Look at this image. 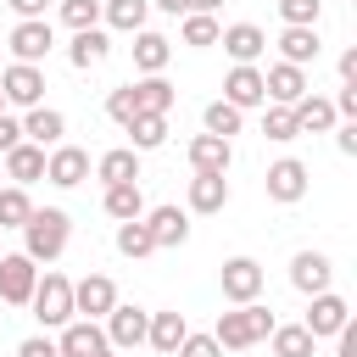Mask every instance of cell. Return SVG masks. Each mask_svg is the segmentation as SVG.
<instances>
[{
  "mask_svg": "<svg viewBox=\"0 0 357 357\" xmlns=\"http://www.w3.org/2000/svg\"><path fill=\"white\" fill-rule=\"evenodd\" d=\"M273 312L262 307V301H245V307H229V312H218V324H212V340L223 346V351H245V346H257V340H268L273 335Z\"/></svg>",
  "mask_w": 357,
  "mask_h": 357,
  "instance_id": "6da1fadb",
  "label": "cell"
},
{
  "mask_svg": "<svg viewBox=\"0 0 357 357\" xmlns=\"http://www.w3.org/2000/svg\"><path fill=\"white\" fill-rule=\"evenodd\" d=\"M73 240V218L61 206H33V218L22 223V257L33 262H56Z\"/></svg>",
  "mask_w": 357,
  "mask_h": 357,
  "instance_id": "7a4b0ae2",
  "label": "cell"
},
{
  "mask_svg": "<svg viewBox=\"0 0 357 357\" xmlns=\"http://www.w3.org/2000/svg\"><path fill=\"white\" fill-rule=\"evenodd\" d=\"M28 307H33L39 329H61V324H73V279H67V273H39Z\"/></svg>",
  "mask_w": 357,
  "mask_h": 357,
  "instance_id": "3957f363",
  "label": "cell"
},
{
  "mask_svg": "<svg viewBox=\"0 0 357 357\" xmlns=\"http://www.w3.org/2000/svg\"><path fill=\"white\" fill-rule=\"evenodd\" d=\"M45 67H28V61H11V67H0V100L6 106H17V112H33V106H45Z\"/></svg>",
  "mask_w": 357,
  "mask_h": 357,
  "instance_id": "277c9868",
  "label": "cell"
},
{
  "mask_svg": "<svg viewBox=\"0 0 357 357\" xmlns=\"http://www.w3.org/2000/svg\"><path fill=\"white\" fill-rule=\"evenodd\" d=\"M262 190H268V201H279V206H296V201L312 190V173H307V162H301V156H279V162H268V173H262Z\"/></svg>",
  "mask_w": 357,
  "mask_h": 357,
  "instance_id": "5b68a950",
  "label": "cell"
},
{
  "mask_svg": "<svg viewBox=\"0 0 357 357\" xmlns=\"http://www.w3.org/2000/svg\"><path fill=\"white\" fill-rule=\"evenodd\" d=\"M346 324H351V307H346V296H335V290H324V296H307V318H301V329H307L312 340H335Z\"/></svg>",
  "mask_w": 357,
  "mask_h": 357,
  "instance_id": "8992f818",
  "label": "cell"
},
{
  "mask_svg": "<svg viewBox=\"0 0 357 357\" xmlns=\"http://www.w3.org/2000/svg\"><path fill=\"white\" fill-rule=\"evenodd\" d=\"M100 329H106V346H112V351H134V346H145L151 312H145V307H128V301H117V307L100 318Z\"/></svg>",
  "mask_w": 357,
  "mask_h": 357,
  "instance_id": "52a82bcc",
  "label": "cell"
},
{
  "mask_svg": "<svg viewBox=\"0 0 357 357\" xmlns=\"http://www.w3.org/2000/svg\"><path fill=\"white\" fill-rule=\"evenodd\" d=\"M218 279H223V301H229V307H245V301L262 296V279H268V273H262L257 257H229Z\"/></svg>",
  "mask_w": 357,
  "mask_h": 357,
  "instance_id": "ba28073f",
  "label": "cell"
},
{
  "mask_svg": "<svg viewBox=\"0 0 357 357\" xmlns=\"http://www.w3.org/2000/svg\"><path fill=\"white\" fill-rule=\"evenodd\" d=\"M112 307H117V284H112L106 273H84V279H73V318L100 324Z\"/></svg>",
  "mask_w": 357,
  "mask_h": 357,
  "instance_id": "9c48e42d",
  "label": "cell"
},
{
  "mask_svg": "<svg viewBox=\"0 0 357 357\" xmlns=\"http://www.w3.org/2000/svg\"><path fill=\"white\" fill-rule=\"evenodd\" d=\"M33 284H39V262L22 257V251H6L0 257V301L6 307H28Z\"/></svg>",
  "mask_w": 357,
  "mask_h": 357,
  "instance_id": "30bf717a",
  "label": "cell"
},
{
  "mask_svg": "<svg viewBox=\"0 0 357 357\" xmlns=\"http://www.w3.org/2000/svg\"><path fill=\"white\" fill-rule=\"evenodd\" d=\"M6 50H11V61H28V67H39V61L56 50V28H50L45 17H33V22H17V28H11V39H6Z\"/></svg>",
  "mask_w": 357,
  "mask_h": 357,
  "instance_id": "8fae6325",
  "label": "cell"
},
{
  "mask_svg": "<svg viewBox=\"0 0 357 357\" xmlns=\"http://www.w3.org/2000/svg\"><path fill=\"white\" fill-rule=\"evenodd\" d=\"M45 178H50L56 190H78V184L89 178V151H84V145H67V139L50 145V151H45Z\"/></svg>",
  "mask_w": 357,
  "mask_h": 357,
  "instance_id": "7c38bea8",
  "label": "cell"
},
{
  "mask_svg": "<svg viewBox=\"0 0 357 357\" xmlns=\"http://www.w3.org/2000/svg\"><path fill=\"white\" fill-rule=\"evenodd\" d=\"M145 229H151V245L156 251H173V245H184L190 240V212L184 206H145Z\"/></svg>",
  "mask_w": 357,
  "mask_h": 357,
  "instance_id": "4fadbf2b",
  "label": "cell"
},
{
  "mask_svg": "<svg viewBox=\"0 0 357 357\" xmlns=\"http://www.w3.org/2000/svg\"><path fill=\"white\" fill-rule=\"evenodd\" d=\"M290 284H296L301 296H324V290L335 284V262H329L324 251H312V245H307V251H296V257H290Z\"/></svg>",
  "mask_w": 357,
  "mask_h": 357,
  "instance_id": "5bb4252c",
  "label": "cell"
},
{
  "mask_svg": "<svg viewBox=\"0 0 357 357\" xmlns=\"http://www.w3.org/2000/svg\"><path fill=\"white\" fill-rule=\"evenodd\" d=\"M218 45H223V56H229L234 67H257V56L268 50V33H262L257 22H229V28L218 33Z\"/></svg>",
  "mask_w": 357,
  "mask_h": 357,
  "instance_id": "9a60e30c",
  "label": "cell"
},
{
  "mask_svg": "<svg viewBox=\"0 0 357 357\" xmlns=\"http://www.w3.org/2000/svg\"><path fill=\"white\" fill-rule=\"evenodd\" d=\"M106 351V329L89 318H73L56 329V357H100Z\"/></svg>",
  "mask_w": 357,
  "mask_h": 357,
  "instance_id": "2e32d148",
  "label": "cell"
},
{
  "mask_svg": "<svg viewBox=\"0 0 357 357\" xmlns=\"http://www.w3.org/2000/svg\"><path fill=\"white\" fill-rule=\"evenodd\" d=\"M262 95H268V106H296V100L307 95V67L273 61V67L262 73Z\"/></svg>",
  "mask_w": 357,
  "mask_h": 357,
  "instance_id": "e0dca14e",
  "label": "cell"
},
{
  "mask_svg": "<svg viewBox=\"0 0 357 357\" xmlns=\"http://www.w3.org/2000/svg\"><path fill=\"white\" fill-rule=\"evenodd\" d=\"M223 100H229L234 112L268 106V95H262V67H229V73H223Z\"/></svg>",
  "mask_w": 357,
  "mask_h": 357,
  "instance_id": "ac0fdd59",
  "label": "cell"
},
{
  "mask_svg": "<svg viewBox=\"0 0 357 357\" xmlns=\"http://www.w3.org/2000/svg\"><path fill=\"white\" fill-rule=\"evenodd\" d=\"M184 151H190V167H195V173H223V178H229V167H234V145L218 139V134H195Z\"/></svg>",
  "mask_w": 357,
  "mask_h": 357,
  "instance_id": "d6986e66",
  "label": "cell"
},
{
  "mask_svg": "<svg viewBox=\"0 0 357 357\" xmlns=\"http://www.w3.org/2000/svg\"><path fill=\"white\" fill-rule=\"evenodd\" d=\"M167 61H173V39L156 33V28H139L134 33V67H139V78H156Z\"/></svg>",
  "mask_w": 357,
  "mask_h": 357,
  "instance_id": "ffe728a7",
  "label": "cell"
},
{
  "mask_svg": "<svg viewBox=\"0 0 357 357\" xmlns=\"http://www.w3.org/2000/svg\"><path fill=\"white\" fill-rule=\"evenodd\" d=\"M61 134H67V117H61L56 106H33V112H22V139H28V145L50 151V145H61Z\"/></svg>",
  "mask_w": 357,
  "mask_h": 357,
  "instance_id": "44dd1931",
  "label": "cell"
},
{
  "mask_svg": "<svg viewBox=\"0 0 357 357\" xmlns=\"http://www.w3.org/2000/svg\"><path fill=\"white\" fill-rule=\"evenodd\" d=\"M0 167H6V178H11L17 190H28V184H39V178H45V151L22 139V145H11V151L0 156Z\"/></svg>",
  "mask_w": 357,
  "mask_h": 357,
  "instance_id": "7402d4cb",
  "label": "cell"
},
{
  "mask_svg": "<svg viewBox=\"0 0 357 357\" xmlns=\"http://www.w3.org/2000/svg\"><path fill=\"white\" fill-rule=\"evenodd\" d=\"M290 117H296V134H329L340 117H335V106H329V95H301L296 106H290Z\"/></svg>",
  "mask_w": 357,
  "mask_h": 357,
  "instance_id": "603a6c76",
  "label": "cell"
},
{
  "mask_svg": "<svg viewBox=\"0 0 357 357\" xmlns=\"http://www.w3.org/2000/svg\"><path fill=\"white\" fill-rule=\"evenodd\" d=\"M184 201H190V212L212 218V212H223V206H229V178H223V173H195Z\"/></svg>",
  "mask_w": 357,
  "mask_h": 357,
  "instance_id": "cb8c5ba5",
  "label": "cell"
},
{
  "mask_svg": "<svg viewBox=\"0 0 357 357\" xmlns=\"http://www.w3.org/2000/svg\"><path fill=\"white\" fill-rule=\"evenodd\" d=\"M184 335H190V318L173 307V312H151V329H145V346H156L162 357H173L178 346H184Z\"/></svg>",
  "mask_w": 357,
  "mask_h": 357,
  "instance_id": "d4e9b609",
  "label": "cell"
},
{
  "mask_svg": "<svg viewBox=\"0 0 357 357\" xmlns=\"http://www.w3.org/2000/svg\"><path fill=\"white\" fill-rule=\"evenodd\" d=\"M106 56H112V33H106V28H84V33H73V45H67V61H73L78 73L100 67Z\"/></svg>",
  "mask_w": 357,
  "mask_h": 357,
  "instance_id": "484cf974",
  "label": "cell"
},
{
  "mask_svg": "<svg viewBox=\"0 0 357 357\" xmlns=\"http://www.w3.org/2000/svg\"><path fill=\"white\" fill-rule=\"evenodd\" d=\"M100 22L112 33H139L151 22V0H100Z\"/></svg>",
  "mask_w": 357,
  "mask_h": 357,
  "instance_id": "4316f807",
  "label": "cell"
},
{
  "mask_svg": "<svg viewBox=\"0 0 357 357\" xmlns=\"http://www.w3.org/2000/svg\"><path fill=\"white\" fill-rule=\"evenodd\" d=\"M95 178H100V184H139V151L117 145V151L95 156Z\"/></svg>",
  "mask_w": 357,
  "mask_h": 357,
  "instance_id": "83f0119b",
  "label": "cell"
},
{
  "mask_svg": "<svg viewBox=\"0 0 357 357\" xmlns=\"http://www.w3.org/2000/svg\"><path fill=\"white\" fill-rule=\"evenodd\" d=\"M318 50H324L318 28H284V33H279V61H290V67L318 61Z\"/></svg>",
  "mask_w": 357,
  "mask_h": 357,
  "instance_id": "f1b7e54d",
  "label": "cell"
},
{
  "mask_svg": "<svg viewBox=\"0 0 357 357\" xmlns=\"http://www.w3.org/2000/svg\"><path fill=\"white\" fill-rule=\"evenodd\" d=\"M100 206H106L112 223H134V218H145V195H139V184H106Z\"/></svg>",
  "mask_w": 357,
  "mask_h": 357,
  "instance_id": "f546056e",
  "label": "cell"
},
{
  "mask_svg": "<svg viewBox=\"0 0 357 357\" xmlns=\"http://www.w3.org/2000/svg\"><path fill=\"white\" fill-rule=\"evenodd\" d=\"M128 89H134V106H139V112H151V117H167V112H173V84H167L162 73H156V78H134Z\"/></svg>",
  "mask_w": 357,
  "mask_h": 357,
  "instance_id": "4dcf8cb0",
  "label": "cell"
},
{
  "mask_svg": "<svg viewBox=\"0 0 357 357\" xmlns=\"http://www.w3.org/2000/svg\"><path fill=\"white\" fill-rule=\"evenodd\" d=\"M123 134H128V151H139V156H145V151L167 145V117H151V112H139V117H134Z\"/></svg>",
  "mask_w": 357,
  "mask_h": 357,
  "instance_id": "1f68e13d",
  "label": "cell"
},
{
  "mask_svg": "<svg viewBox=\"0 0 357 357\" xmlns=\"http://www.w3.org/2000/svg\"><path fill=\"white\" fill-rule=\"evenodd\" d=\"M268 346H273V357H312V351H318V340H312L301 324H273Z\"/></svg>",
  "mask_w": 357,
  "mask_h": 357,
  "instance_id": "d6a6232c",
  "label": "cell"
},
{
  "mask_svg": "<svg viewBox=\"0 0 357 357\" xmlns=\"http://www.w3.org/2000/svg\"><path fill=\"white\" fill-rule=\"evenodd\" d=\"M218 33H223V22H218V17H206V11H184V22H178V39H184L190 50L218 45Z\"/></svg>",
  "mask_w": 357,
  "mask_h": 357,
  "instance_id": "836d02e7",
  "label": "cell"
},
{
  "mask_svg": "<svg viewBox=\"0 0 357 357\" xmlns=\"http://www.w3.org/2000/svg\"><path fill=\"white\" fill-rule=\"evenodd\" d=\"M201 134H218V139H234L240 134V123H245V112H234L229 100H206V112H201Z\"/></svg>",
  "mask_w": 357,
  "mask_h": 357,
  "instance_id": "e575fe53",
  "label": "cell"
},
{
  "mask_svg": "<svg viewBox=\"0 0 357 357\" xmlns=\"http://www.w3.org/2000/svg\"><path fill=\"white\" fill-rule=\"evenodd\" d=\"M117 251L128 257V262H139V257H151L156 245H151V229H145V218H134V223H117Z\"/></svg>",
  "mask_w": 357,
  "mask_h": 357,
  "instance_id": "d590c367",
  "label": "cell"
},
{
  "mask_svg": "<svg viewBox=\"0 0 357 357\" xmlns=\"http://www.w3.org/2000/svg\"><path fill=\"white\" fill-rule=\"evenodd\" d=\"M33 218V201H28V190H17V184H0V229H22Z\"/></svg>",
  "mask_w": 357,
  "mask_h": 357,
  "instance_id": "8d00e7d4",
  "label": "cell"
},
{
  "mask_svg": "<svg viewBox=\"0 0 357 357\" xmlns=\"http://www.w3.org/2000/svg\"><path fill=\"white\" fill-rule=\"evenodd\" d=\"M262 134H268L273 145H290V139H301V134H296V117H290V106H262Z\"/></svg>",
  "mask_w": 357,
  "mask_h": 357,
  "instance_id": "74e56055",
  "label": "cell"
},
{
  "mask_svg": "<svg viewBox=\"0 0 357 357\" xmlns=\"http://www.w3.org/2000/svg\"><path fill=\"white\" fill-rule=\"evenodd\" d=\"M61 22H67L73 33L100 28V0H61Z\"/></svg>",
  "mask_w": 357,
  "mask_h": 357,
  "instance_id": "f35d334b",
  "label": "cell"
},
{
  "mask_svg": "<svg viewBox=\"0 0 357 357\" xmlns=\"http://www.w3.org/2000/svg\"><path fill=\"white\" fill-rule=\"evenodd\" d=\"M279 17H284V28H318L324 0H279Z\"/></svg>",
  "mask_w": 357,
  "mask_h": 357,
  "instance_id": "ab89813d",
  "label": "cell"
},
{
  "mask_svg": "<svg viewBox=\"0 0 357 357\" xmlns=\"http://www.w3.org/2000/svg\"><path fill=\"white\" fill-rule=\"evenodd\" d=\"M106 117H112L117 128H128V123L139 117V106H134V89H128V84H117V89L106 95Z\"/></svg>",
  "mask_w": 357,
  "mask_h": 357,
  "instance_id": "60d3db41",
  "label": "cell"
},
{
  "mask_svg": "<svg viewBox=\"0 0 357 357\" xmlns=\"http://www.w3.org/2000/svg\"><path fill=\"white\" fill-rule=\"evenodd\" d=\"M173 357H223V346H218L212 335H195V329H190V335H184V346H178Z\"/></svg>",
  "mask_w": 357,
  "mask_h": 357,
  "instance_id": "b9f144b4",
  "label": "cell"
},
{
  "mask_svg": "<svg viewBox=\"0 0 357 357\" xmlns=\"http://www.w3.org/2000/svg\"><path fill=\"white\" fill-rule=\"evenodd\" d=\"M329 106H335L340 123H357V84H340V95H335Z\"/></svg>",
  "mask_w": 357,
  "mask_h": 357,
  "instance_id": "7bdbcfd3",
  "label": "cell"
},
{
  "mask_svg": "<svg viewBox=\"0 0 357 357\" xmlns=\"http://www.w3.org/2000/svg\"><path fill=\"white\" fill-rule=\"evenodd\" d=\"M17 357H56V335H28L17 346Z\"/></svg>",
  "mask_w": 357,
  "mask_h": 357,
  "instance_id": "ee69618b",
  "label": "cell"
},
{
  "mask_svg": "<svg viewBox=\"0 0 357 357\" xmlns=\"http://www.w3.org/2000/svg\"><path fill=\"white\" fill-rule=\"evenodd\" d=\"M11 145H22V117H11V112H0V156H6Z\"/></svg>",
  "mask_w": 357,
  "mask_h": 357,
  "instance_id": "f6af8a7d",
  "label": "cell"
},
{
  "mask_svg": "<svg viewBox=\"0 0 357 357\" xmlns=\"http://www.w3.org/2000/svg\"><path fill=\"white\" fill-rule=\"evenodd\" d=\"M329 134H335V151L340 156H357V123H335Z\"/></svg>",
  "mask_w": 357,
  "mask_h": 357,
  "instance_id": "bcb514c9",
  "label": "cell"
},
{
  "mask_svg": "<svg viewBox=\"0 0 357 357\" xmlns=\"http://www.w3.org/2000/svg\"><path fill=\"white\" fill-rule=\"evenodd\" d=\"M11 11H17V22H33V17H45V6L50 0H6Z\"/></svg>",
  "mask_w": 357,
  "mask_h": 357,
  "instance_id": "7dc6e473",
  "label": "cell"
},
{
  "mask_svg": "<svg viewBox=\"0 0 357 357\" xmlns=\"http://www.w3.org/2000/svg\"><path fill=\"white\" fill-rule=\"evenodd\" d=\"M340 84H357V45L340 50Z\"/></svg>",
  "mask_w": 357,
  "mask_h": 357,
  "instance_id": "c3c4849f",
  "label": "cell"
},
{
  "mask_svg": "<svg viewBox=\"0 0 357 357\" xmlns=\"http://www.w3.org/2000/svg\"><path fill=\"white\" fill-rule=\"evenodd\" d=\"M335 340H340V357H357V324H346Z\"/></svg>",
  "mask_w": 357,
  "mask_h": 357,
  "instance_id": "681fc988",
  "label": "cell"
},
{
  "mask_svg": "<svg viewBox=\"0 0 357 357\" xmlns=\"http://www.w3.org/2000/svg\"><path fill=\"white\" fill-rule=\"evenodd\" d=\"M151 11H167V17H184L190 0H151Z\"/></svg>",
  "mask_w": 357,
  "mask_h": 357,
  "instance_id": "f907efd6",
  "label": "cell"
},
{
  "mask_svg": "<svg viewBox=\"0 0 357 357\" xmlns=\"http://www.w3.org/2000/svg\"><path fill=\"white\" fill-rule=\"evenodd\" d=\"M218 6L223 0H190V11H206V17H218Z\"/></svg>",
  "mask_w": 357,
  "mask_h": 357,
  "instance_id": "816d5d0a",
  "label": "cell"
},
{
  "mask_svg": "<svg viewBox=\"0 0 357 357\" xmlns=\"http://www.w3.org/2000/svg\"><path fill=\"white\" fill-rule=\"evenodd\" d=\"M100 357H117V351H112V346H106V351H100Z\"/></svg>",
  "mask_w": 357,
  "mask_h": 357,
  "instance_id": "f5cc1de1",
  "label": "cell"
},
{
  "mask_svg": "<svg viewBox=\"0 0 357 357\" xmlns=\"http://www.w3.org/2000/svg\"><path fill=\"white\" fill-rule=\"evenodd\" d=\"M0 112H6V100H0Z\"/></svg>",
  "mask_w": 357,
  "mask_h": 357,
  "instance_id": "db71d44e",
  "label": "cell"
},
{
  "mask_svg": "<svg viewBox=\"0 0 357 357\" xmlns=\"http://www.w3.org/2000/svg\"><path fill=\"white\" fill-rule=\"evenodd\" d=\"M0 178H6V167H0Z\"/></svg>",
  "mask_w": 357,
  "mask_h": 357,
  "instance_id": "11a10c76",
  "label": "cell"
},
{
  "mask_svg": "<svg viewBox=\"0 0 357 357\" xmlns=\"http://www.w3.org/2000/svg\"><path fill=\"white\" fill-rule=\"evenodd\" d=\"M0 257H6V251H0Z\"/></svg>",
  "mask_w": 357,
  "mask_h": 357,
  "instance_id": "9f6ffc18",
  "label": "cell"
}]
</instances>
